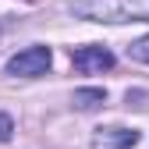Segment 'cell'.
Segmentation results:
<instances>
[{"label": "cell", "instance_id": "obj_1", "mask_svg": "<svg viewBox=\"0 0 149 149\" xmlns=\"http://www.w3.org/2000/svg\"><path fill=\"white\" fill-rule=\"evenodd\" d=\"M68 11L82 22H103V25L149 22V0H71Z\"/></svg>", "mask_w": 149, "mask_h": 149}, {"label": "cell", "instance_id": "obj_2", "mask_svg": "<svg viewBox=\"0 0 149 149\" xmlns=\"http://www.w3.org/2000/svg\"><path fill=\"white\" fill-rule=\"evenodd\" d=\"M50 61H53L50 46H29L7 61V74H14V78H39V74L50 71Z\"/></svg>", "mask_w": 149, "mask_h": 149}, {"label": "cell", "instance_id": "obj_3", "mask_svg": "<svg viewBox=\"0 0 149 149\" xmlns=\"http://www.w3.org/2000/svg\"><path fill=\"white\" fill-rule=\"evenodd\" d=\"M71 64L82 74H103V71L114 68V53H110L107 46H78L71 53Z\"/></svg>", "mask_w": 149, "mask_h": 149}, {"label": "cell", "instance_id": "obj_4", "mask_svg": "<svg viewBox=\"0 0 149 149\" xmlns=\"http://www.w3.org/2000/svg\"><path fill=\"white\" fill-rule=\"evenodd\" d=\"M139 142L135 128H100L92 135V149H132Z\"/></svg>", "mask_w": 149, "mask_h": 149}, {"label": "cell", "instance_id": "obj_5", "mask_svg": "<svg viewBox=\"0 0 149 149\" xmlns=\"http://www.w3.org/2000/svg\"><path fill=\"white\" fill-rule=\"evenodd\" d=\"M71 103L78 107V110H96V107L107 103V92H103V89H78Z\"/></svg>", "mask_w": 149, "mask_h": 149}, {"label": "cell", "instance_id": "obj_6", "mask_svg": "<svg viewBox=\"0 0 149 149\" xmlns=\"http://www.w3.org/2000/svg\"><path fill=\"white\" fill-rule=\"evenodd\" d=\"M128 57H132V61H139V64H149V36H142L139 43H132V46H128Z\"/></svg>", "mask_w": 149, "mask_h": 149}, {"label": "cell", "instance_id": "obj_7", "mask_svg": "<svg viewBox=\"0 0 149 149\" xmlns=\"http://www.w3.org/2000/svg\"><path fill=\"white\" fill-rule=\"evenodd\" d=\"M11 135H14V121L0 110V142H11Z\"/></svg>", "mask_w": 149, "mask_h": 149}]
</instances>
